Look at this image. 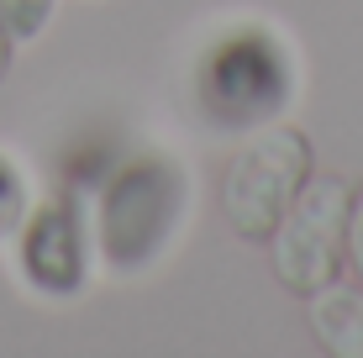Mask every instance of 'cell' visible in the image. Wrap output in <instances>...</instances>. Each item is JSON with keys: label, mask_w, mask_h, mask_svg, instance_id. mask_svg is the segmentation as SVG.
Masks as SVG:
<instances>
[{"label": "cell", "mask_w": 363, "mask_h": 358, "mask_svg": "<svg viewBox=\"0 0 363 358\" xmlns=\"http://www.w3.org/2000/svg\"><path fill=\"white\" fill-rule=\"evenodd\" d=\"M21 269L37 290L48 295H74L84 279V253H79V216L64 201L43 206L21 237Z\"/></svg>", "instance_id": "obj_5"}, {"label": "cell", "mask_w": 363, "mask_h": 358, "mask_svg": "<svg viewBox=\"0 0 363 358\" xmlns=\"http://www.w3.org/2000/svg\"><path fill=\"white\" fill-rule=\"evenodd\" d=\"M311 174H316V153H311L306 132L290 127V121L258 127L232 153L227 174H221V216H227V227L242 242L264 248Z\"/></svg>", "instance_id": "obj_1"}, {"label": "cell", "mask_w": 363, "mask_h": 358, "mask_svg": "<svg viewBox=\"0 0 363 358\" xmlns=\"http://www.w3.org/2000/svg\"><path fill=\"white\" fill-rule=\"evenodd\" d=\"M6 64H11V37L0 32V79H6Z\"/></svg>", "instance_id": "obj_10"}, {"label": "cell", "mask_w": 363, "mask_h": 358, "mask_svg": "<svg viewBox=\"0 0 363 358\" xmlns=\"http://www.w3.org/2000/svg\"><path fill=\"white\" fill-rule=\"evenodd\" d=\"M306 316L316 332V348H327L332 358H363V290H342L332 279L327 290L306 295Z\"/></svg>", "instance_id": "obj_6"}, {"label": "cell", "mask_w": 363, "mask_h": 358, "mask_svg": "<svg viewBox=\"0 0 363 358\" xmlns=\"http://www.w3.org/2000/svg\"><path fill=\"white\" fill-rule=\"evenodd\" d=\"M53 16V0H0V32L11 43H32Z\"/></svg>", "instance_id": "obj_7"}, {"label": "cell", "mask_w": 363, "mask_h": 358, "mask_svg": "<svg viewBox=\"0 0 363 358\" xmlns=\"http://www.w3.org/2000/svg\"><path fill=\"white\" fill-rule=\"evenodd\" d=\"M353 179L342 174H311L295 206L264 242L274 279L290 295H316L342 274V242H347V216H353Z\"/></svg>", "instance_id": "obj_3"}, {"label": "cell", "mask_w": 363, "mask_h": 358, "mask_svg": "<svg viewBox=\"0 0 363 358\" xmlns=\"http://www.w3.org/2000/svg\"><path fill=\"white\" fill-rule=\"evenodd\" d=\"M342 264L353 269V285L363 290V190H353V216H347V242H342Z\"/></svg>", "instance_id": "obj_8"}, {"label": "cell", "mask_w": 363, "mask_h": 358, "mask_svg": "<svg viewBox=\"0 0 363 358\" xmlns=\"http://www.w3.org/2000/svg\"><path fill=\"white\" fill-rule=\"evenodd\" d=\"M16 216H21V184H16V174H11L6 164H0V232L16 227Z\"/></svg>", "instance_id": "obj_9"}, {"label": "cell", "mask_w": 363, "mask_h": 358, "mask_svg": "<svg viewBox=\"0 0 363 358\" xmlns=\"http://www.w3.org/2000/svg\"><path fill=\"white\" fill-rule=\"evenodd\" d=\"M184 216V169L164 153L132 158L116 179L106 184V206H100V248L106 264L121 274L147 269L164 242L174 237Z\"/></svg>", "instance_id": "obj_2"}, {"label": "cell", "mask_w": 363, "mask_h": 358, "mask_svg": "<svg viewBox=\"0 0 363 358\" xmlns=\"http://www.w3.org/2000/svg\"><path fill=\"white\" fill-rule=\"evenodd\" d=\"M200 101L216 127H253L290 101V64L264 32H232L200 69Z\"/></svg>", "instance_id": "obj_4"}]
</instances>
